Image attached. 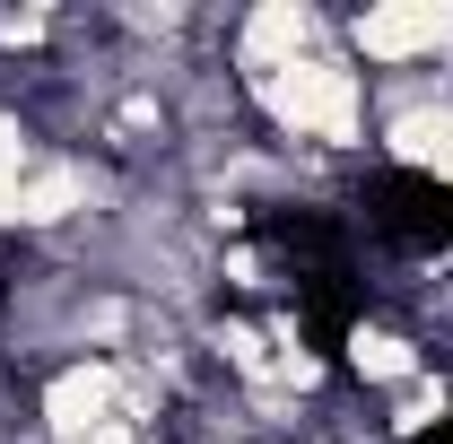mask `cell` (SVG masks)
Instances as JSON below:
<instances>
[{"label": "cell", "mask_w": 453, "mask_h": 444, "mask_svg": "<svg viewBox=\"0 0 453 444\" xmlns=\"http://www.w3.org/2000/svg\"><path fill=\"white\" fill-rule=\"evenodd\" d=\"M349 366H357L366 384H410V375H418V340H401V332H357V340H349Z\"/></svg>", "instance_id": "7"}, {"label": "cell", "mask_w": 453, "mask_h": 444, "mask_svg": "<svg viewBox=\"0 0 453 444\" xmlns=\"http://www.w3.org/2000/svg\"><path fill=\"white\" fill-rule=\"evenodd\" d=\"M113 418H122V375H113L105 357H79V366L53 375V392H44L53 444H88V436H105Z\"/></svg>", "instance_id": "3"}, {"label": "cell", "mask_w": 453, "mask_h": 444, "mask_svg": "<svg viewBox=\"0 0 453 444\" xmlns=\"http://www.w3.org/2000/svg\"><path fill=\"white\" fill-rule=\"evenodd\" d=\"M79 201H88V174L53 166V174H27V183H18V210H9V218L18 226H53V218H70Z\"/></svg>", "instance_id": "6"}, {"label": "cell", "mask_w": 453, "mask_h": 444, "mask_svg": "<svg viewBox=\"0 0 453 444\" xmlns=\"http://www.w3.org/2000/svg\"><path fill=\"white\" fill-rule=\"evenodd\" d=\"M296 53H323V18L314 9H253L244 18V61L253 70H280Z\"/></svg>", "instance_id": "4"}, {"label": "cell", "mask_w": 453, "mask_h": 444, "mask_svg": "<svg viewBox=\"0 0 453 444\" xmlns=\"http://www.w3.org/2000/svg\"><path fill=\"white\" fill-rule=\"evenodd\" d=\"M349 44L366 61H436L453 44V9L436 0H393V9H366V18H349Z\"/></svg>", "instance_id": "2"}, {"label": "cell", "mask_w": 453, "mask_h": 444, "mask_svg": "<svg viewBox=\"0 0 453 444\" xmlns=\"http://www.w3.org/2000/svg\"><path fill=\"white\" fill-rule=\"evenodd\" d=\"M393 157L418 174H436V183H453V105H410L393 113Z\"/></svg>", "instance_id": "5"}, {"label": "cell", "mask_w": 453, "mask_h": 444, "mask_svg": "<svg viewBox=\"0 0 453 444\" xmlns=\"http://www.w3.org/2000/svg\"><path fill=\"white\" fill-rule=\"evenodd\" d=\"M253 96L296 140H323V149H357L366 140V79L340 53H296L280 70H253Z\"/></svg>", "instance_id": "1"}]
</instances>
